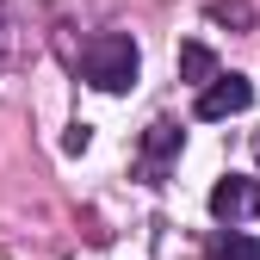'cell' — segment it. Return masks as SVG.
<instances>
[{
    "mask_svg": "<svg viewBox=\"0 0 260 260\" xmlns=\"http://www.w3.org/2000/svg\"><path fill=\"white\" fill-rule=\"evenodd\" d=\"M137 69H143L137 38H124V31H100V38L81 44V75L100 93H130L137 87Z\"/></svg>",
    "mask_w": 260,
    "mask_h": 260,
    "instance_id": "obj_1",
    "label": "cell"
},
{
    "mask_svg": "<svg viewBox=\"0 0 260 260\" xmlns=\"http://www.w3.org/2000/svg\"><path fill=\"white\" fill-rule=\"evenodd\" d=\"M180 81H192V87L217 81V56H211L205 44H180Z\"/></svg>",
    "mask_w": 260,
    "mask_h": 260,
    "instance_id": "obj_6",
    "label": "cell"
},
{
    "mask_svg": "<svg viewBox=\"0 0 260 260\" xmlns=\"http://www.w3.org/2000/svg\"><path fill=\"white\" fill-rule=\"evenodd\" d=\"M242 211H254V180L223 174V180L211 186V217H217V223H236Z\"/></svg>",
    "mask_w": 260,
    "mask_h": 260,
    "instance_id": "obj_4",
    "label": "cell"
},
{
    "mask_svg": "<svg viewBox=\"0 0 260 260\" xmlns=\"http://www.w3.org/2000/svg\"><path fill=\"white\" fill-rule=\"evenodd\" d=\"M254 217H260V180H254Z\"/></svg>",
    "mask_w": 260,
    "mask_h": 260,
    "instance_id": "obj_7",
    "label": "cell"
},
{
    "mask_svg": "<svg viewBox=\"0 0 260 260\" xmlns=\"http://www.w3.org/2000/svg\"><path fill=\"white\" fill-rule=\"evenodd\" d=\"M248 106H254V81H242V75H217V81L199 87V106H192V118L217 124V118H236V112H248Z\"/></svg>",
    "mask_w": 260,
    "mask_h": 260,
    "instance_id": "obj_2",
    "label": "cell"
},
{
    "mask_svg": "<svg viewBox=\"0 0 260 260\" xmlns=\"http://www.w3.org/2000/svg\"><path fill=\"white\" fill-rule=\"evenodd\" d=\"M205 260H260V236L236 230V223H223V230L205 242Z\"/></svg>",
    "mask_w": 260,
    "mask_h": 260,
    "instance_id": "obj_5",
    "label": "cell"
},
{
    "mask_svg": "<svg viewBox=\"0 0 260 260\" xmlns=\"http://www.w3.org/2000/svg\"><path fill=\"white\" fill-rule=\"evenodd\" d=\"M254 155H260V130H254Z\"/></svg>",
    "mask_w": 260,
    "mask_h": 260,
    "instance_id": "obj_8",
    "label": "cell"
},
{
    "mask_svg": "<svg viewBox=\"0 0 260 260\" xmlns=\"http://www.w3.org/2000/svg\"><path fill=\"white\" fill-rule=\"evenodd\" d=\"M180 137H186V130H180L174 118H155V124L143 130V168H149V180L168 174V161L180 155Z\"/></svg>",
    "mask_w": 260,
    "mask_h": 260,
    "instance_id": "obj_3",
    "label": "cell"
}]
</instances>
